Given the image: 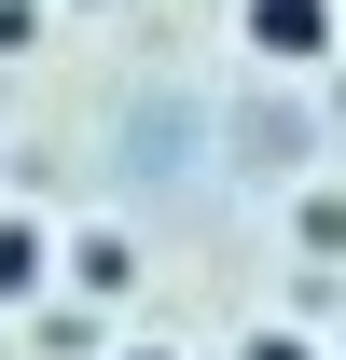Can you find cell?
<instances>
[{
  "instance_id": "6da1fadb",
  "label": "cell",
  "mask_w": 346,
  "mask_h": 360,
  "mask_svg": "<svg viewBox=\"0 0 346 360\" xmlns=\"http://www.w3.org/2000/svg\"><path fill=\"white\" fill-rule=\"evenodd\" d=\"M236 42H250L263 70H319V56L346 42V14L333 0H236Z\"/></svg>"
},
{
  "instance_id": "7a4b0ae2",
  "label": "cell",
  "mask_w": 346,
  "mask_h": 360,
  "mask_svg": "<svg viewBox=\"0 0 346 360\" xmlns=\"http://www.w3.org/2000/svg\"><path fill=\"white\" fill-rule=\"evenodd\" d=\"M42 264H56V250H42V222H0V305H14V291H28Z\"/></svg>"
},
{
  "instance_id": "3957f363",
  "label": "cell",
  "mask_w": 346,
  "mask_h": 360,
  "mask_svg": "<svg viewBox=\"0 0 346 360\" xmlns=\"http://www.w3.org/2000/svg\"><path fill=\"white\" fill-rule=\"evenodd\" d=\"M236 360H319V347H305V333H250Z\"/></svg>"
},
{
  "instance_id": "277c9868",
  "label": "cell",
  "mask_w": 346,
  "mask_h": 360,
  "mask_svg": "<svg viewBox=\"0 0 346 360\" xmlns=\"http://www.w3.org/2000/svg\"><path fill=\"white\" fill-rule=\"evenodd\" d=\"M125 360H167V347H125Z\"/></svg>"
}]
</instances>
